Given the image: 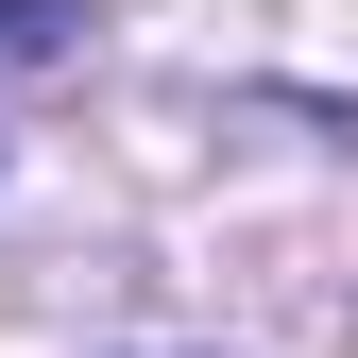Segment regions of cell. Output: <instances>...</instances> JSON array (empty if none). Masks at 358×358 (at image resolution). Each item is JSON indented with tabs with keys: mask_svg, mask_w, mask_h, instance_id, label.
Masks as SVG:
<instances>
[{
	"mask_svg": "<svg viewBox=\"0 0 358 358\" xmlns=\"http://www.w3.org/2000/svg\"><path fill=\"white\" fill-rule=\"evenodd\" d=\"M85 52V0H0V69H69Z\"/></svg>",
	"mask_w": 358,
	"mask_h": 358,
	"instance_id": "6da1fadb",
	"label": "cell"
}]
</instances>
